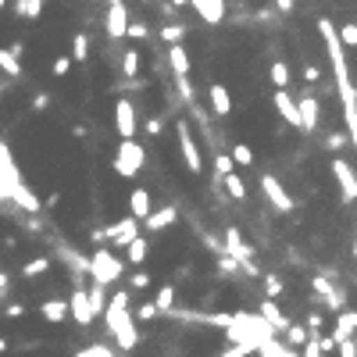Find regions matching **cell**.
Returning a JSON list of instances; mask_svg holds the SVG:
<instances>
[{
    "label": "cell",
    "mask_w": 357,
    "mask_h": 357,
    "mask_svg": "<svg viewBox=\"0 0 357 357\" xmlns=\"http://www.w3.org/2000/svg\"><path fill=\"white\" fill-rule=\"evenodd\" d=\"M222 186L229 190V197H232V200H247V186H243V178H240V175H236V172L222 178Z\"/></svg>",
    "instance_id": "obj_33"
},
{
    "label": "cell",
    "mask_w": 357,
    "mask_h": 357,
    "mask_svg": "<svg viewBox=\"0 0 357 357\" xmlns=\"http://www.w3.org/2000/svg\"><path fill=\"white\" fill-rule=\"evenodd\" d=\"M186 40V25H178V22H168V25H161V43H183Z\"/></svg>",
    "instance_id": "obj_31"
},
{
    "label": "cell",
    "mask_w": 357,
    "mask_h": 357,
    "mask_svg": "<svg viewBox=\"0 0 357 357\" xmlns=\"http://www.w3.org/2000/svg\"><path fill=\"white\" fill-rule=\"evenodd\" d=\"M136 236H139V222L129 218V215H126V218H118V222H111V225L104 229V240L114 243V250H118V247H129Z\"/></svg>",
    "instance_id": "obj_9"
},
{
    "label": "cell",
    "mask_w": 357,
    "mask_h": 357,
    "mask_svg": "<svg viewBox=\"0 0 357 357\" xmlns=\"http://www.w3.org/2000/svg\"><path fill=\"white\" fill-rule=\"evenodd\" d=\"M275 111L286 118L293 129H301V114H296V100L289 97V89H275Z\"/></svg>",
    "instance_id": "obj_20"
},
{
    "label": "cell",
    "mask_w": 357,
    "mask_h": 357,
    "mask_svg": "<svg viewBox=\"0 0 357 357\" xmlns=\"http://www.w3.org/2000/svg\"><path fill=\"white\" fill-rule=\"evenodd\" d=\"M47 107H50V97L47 93H36L33 97V111H47Z\"/></svg>",
    "instance_id": "obj_51"
},
{
    "label": "cell",
    "mask_w": 357,
    "mask_h": 357,
    "mask_svg": "<svg viewBox=\"0 0 357 357\" xmlns=\"http://www.w3.org/2000/svg\"><path fill=\"white\" fill-rule=\"evenodd\" d=\"M8 200H15V207H22V211H25V215H43V204H40V197H36L33 190H29V186H25V178H22V183H18V186H11V193H8Z\"/></svg>",
    "instance_id": "obj_14"
},
{
    "label": "cell",
    "mask_w": 357,
    "mask_h": 357,
    "mask_svg": "<svg viewBox=\"0 0 357 357\" xmlns=\"http://www.w3.org/2000/svg\"><path fill=\"white\" fill-rule=\"evenodd\" d=\"M161 132H165V118H158V114L146 118V136H161Z\"/></svg>",
    "instance_id": "obj_45"
},
{
    "label": "cell",
    "mask_w": 357,
    "mask_h": 357,
    "mask_svg": "<svg viewBox=\"0 0 357 357\" xmlns=\"http://www.w3.org/2000/svg\"><path fill=\"white\" fill-rule=\"evenodd\" d=\"M168 65H172V75L175 79H190V54L183 43H172L168 47Z\"/></svg>",
    "instance_id": "obj_19"
},
{
    "label": "cell",
    "mask_w": 357,
    "mask_h": 357,
    "mask_svg": "<svg viewBox=\"0 0 357 357\" xmlns=\"http://www.w3.org/2000/svg\"><path fill=\"white\" fill-rule=\"evenodd\" d=\"M264 289H268L264 301H275V296L282 293V279H279V275H264Z\"/></svg>",
    "instance_id": "obj_41"
},
{
    "label": "cell",
    "mask_w": 357,
    "mask_h": 357,
    "mask_svg": "<svg viewBox=\"0 0 357 357\" xmlns=\"http://www.w3.org/2000/svg\"><path fill=\"white\" fill-rule=\"evenodd\" d=\"M18 183H22V172H18V165L11 161L8 143L0 139V200H8L11 186H18Z\"/></svg>",
    "instance_id": "obj_11"
},
{
    "label": "cell",
    "mask_w": 357,
    "mask_h": 357,
    "mask_svg": "<svg viewBox=\"0 0 357 357\" xmlns=\"http://www.w3.org/2000/svg\"><path fill=\"white\" fill-rule=\"evenodd\" d=\"M304 79H307V82H318V79H321V68H318V65H307V68H304Z\"/></svg>",
    "instance_id": "obj_52"
},
{
    "label": "cell",
    "mask_w": 357,
    "mask_h": 357,
    "mask_svg": "<svg viewBox=\"0 0 357 357\" xmlns=\"http://www.w3.org/2000/svg\"><path fill=\"white\" fill-rule=\"evenodd\" d=\"M333 175H336V183H340L343 204H354V197H357V175H354V165H350L343 154L333 158Z\"/></svg>",
    "instance_id": "obj_10"
},
{
    "label": "cell",
    "mask_w": 357,
    "mask_h": 357,
    "mask_svg": "<svg viewBox=\"0 0 357 357\" xmlns=\"http://www.w3.org/2000/svg\"><path fill=\"white\" fill-rule=\"evenodd\" d=\"M168 8H172V11H178V8H190V0H172Z\"/></svg>",
    "instance_id": "obj_55"
},
{
    "label": "cell",
    "mask_w": 357,
    "mask_h": 357,
    "mask_svg": "<svg viewBox=\"0 0 357 357\" xmlns=\"http://www.w3.org/2000/svg\"><path fill=\"white\" fill-rule=\"evenodd\" d=\"M354 329H357V311H340L336 314V329H333V343H343V340H354Z\"/></svg>",
    "instance_id": "obj_21"
},
{
    "label": "cell",
    "mask_w": 357,
    "mask_h": 357,
    "mask_svg": "<svg viewBox=\"0 0 357 357\" xmlns=\"http://www.w3.org/2000/svg\"><path fill=\"white\" fill-rule=\"evenodd\" d=\"M43 272H50V257H33L22 264V279H40Z\"/></svg>",
    "instance_id": "obj_29"
},
{
    "label": "cell",
    "mask_w": 357,
    "mask_h": 357,
    "mask_svg": "<svg viewBox=\"0 0 357 357\" xmlns=\"http://www.w3.org/2000/svg\"><path fill=\"white\" fill-rule=\"evenodd\" d=\"M207 97H211V107H215V114H229L232 111V97H229V89L222 86V82H211V89H207Z\"/></svg>",
    "instance_id": "obj_23"
},
{
    "label": "cell",
    "mask_w": 357,
    "mask_h": 357,
    "mask_svg": "<svg viewBox=\"0 0 357 357\" xmlns=\"http://www.w3.org/2000/svg\"><path fill=\"white\" fill-rule=\"evenodd\" d=\"M4 8H8V0H0V11H4Z\"/></svg>",
    "instance_id": "obj_58"
},
{
    "label": "cell",
    "mask_w": 357,
    "mask_h": 357,
    "mask_svg": "<svg viewBox=\"0 0 357 357\" xmlns=\"http://www.w3.org/2000/svg\"><path fill=\"white\" fill-rule=\"evenodd\" d=\"M0 72H4L8 79H18V75H22V61H18L8 47H0Z\"/></svg>",
    "instance_id": "obj_27"
},
{
    "label": "cell",
    "mask_w": 357,
    "mask_h": 357,
    "mask_svg": "<svg viewBox=\"0 0 357 357\" xmlns=\"http://www.w3.org/2000/svg\"><path fill=\"white\" fill-rule=\"evenodd\" d=\"M311 289L321 296V304L329 307V311H336V314L343 311V304H347V293H343V289H340L329 275H314V279H311Z\"/></svg>",
    "instance_id": "obj_8"
},
{
    "label": "cell",
    "mask_w": 357,
    "mask_h": 357,
    "mask_svg": "<svg viewBox=\"0 0 357 357\" xmlns=\"http://www.w3.org/2000/svg\"><path fill=\"white\" fill-rule=\"evenodd\" d=\"M275 8H279L282 15H293V0H275Z\"/></svg>",
    "instance_id": "obj_54"
},
{
    "label": "cell",
    "mask_w": 357,
    "mask_h": 357,
    "mask_svg": "<svg viewBox=\"0 0 357 357\" xmlns=\"http://www.w3.org/2000/svg\"><path fill=\"white\" fill-rule=\"evenodd\" d=\"M151 304L158 307V314H168V311H175V286H161V289H158V296H154Z\"/></svg>",
    "instance_id": "obj_28"
},
{
    "label": "cell",
    "mask_w": 357,
    "mask_h": 357,
    "mask_svg": "<svg viewBox=\"0 0 357 357\" xmlns=\"http://www.w3.org/2000/svg\"><path fill=\"white\" fill-rule=\"evenodd\" d=\"M175 218H178V211L168 204V207H161V211H151V218L143 222V229H146V232H161V229L175 225Z\"/></svg>",
    "instance_id": "obj_22"
},
{
    "label": "cell",
    "mask_w": 357,
    "mask_h": 357,
    "mask_svg": "<svg viewBox=\"0 0 357 357\" xmlns=\"http://www.w3.org/2000/svg\"><path fill=\"white\" fill-rule=\"evenodd\" d=\"M236 272H240V264L222 254V257H218V275H236Z\"/></svg>",
    "instance_id": "obj_44"
},
{
    "label": "cell",
    "mask_w": 357,
    "mask_h": 357,
    "mask_svg": "<svg viewBox=\"0 0 357 357\" xmlns=\"http://www.w3.org/2000/svg\"><path fill=\"white\" fill-rule=\"evenodd\" d=\"M257 318H261V321H264V325H268V329H272L275 336H279V333H286V325H289V321H286V314L279 311V304H275V301H261V304H257Z\"/></svg>",
    "instance_id": "obj_15"
},
{
    "label": "cell",
    "mask_w": 357,
    "mask_h": 357,
    "mask_svg": "<svg viewBox=\"0 0 357 357\" xmlns=\"http://www.w3.org/2000/svg\"><path fill=\"white\" fill-rule=\"evenodd\" d=\"M104 4H111V0H104Z\"/></svg>",
    "instance_id": "obj_60"
},
{
    "label": "cell",
    "mask_w": 357,
    "mask_h": 357,
    "mask_svg": "<svg viewBox=\"0 0 357 357\" xmlns=\"http://www.w3.org/2000/svg\"><path fill=\"white\" fill-rule=\"evenodd\" d=\"M86 301H89V311H93V318H97V314H104V307H107V289H104L100 282H89Z\"/></svg>",
    "instance_id": "obj_25"
},
{
    "label": "cell",
    "mask_w": 357,
    "mask_h": 357,
    "mask_svg": "<svg viewBox=\"0 0 357 357\" xmlns=\"http://www.w3.org/2000/svg\"><path fill=\"white\" fill-rule=\"evenodd\" d=\"M75 357H114V350L107 343H89V347L75 350Z\"/></svg>",
    "instance_id": "obj_37"
},
{
    "label": "cell",
    "mask_w": 357,
    "mask_h": 357,
    "mask_svg": "<svg viewBox=\"0 0 357 357\" xmlns=\"http://www.w3.org/2000/svg\"><path fill=\"white\" fill-rule=\"evenodd\" d=\"M151 272H132V289H151Z\"/></svg>",
    "instance_id": "obj_46"
},
{
    "label": "cell",
    "mask_w": 357,
    "mask_h": 357,
    "mask_svg": "<svg viewBox=\"0 0 357 357\" xmlns=\"http://www.w3.org/2000/svg\"><path fill=\"white\" fill-rule=\"evenodd\" d=\"M336 40H340V47H357V25H354V22L340 25V33H336Z\"/></svg>",
    "instance_id": "obj_38"
},
{
    "label": "cell",
    "mask_w": 357,
    "mask_h": 357,
    "mask_svg": "<svg viewBox=\"0 0 357 357\" xmlns=\"http://www.w3.org/2000/svg\"><path fill=\"white\" fill-rule=\"evenodd\" d=\"M268 75H272L275 89H289V82H293V68H289L286 61H275V65H272V72H268Z\"/></svg>",
    "instance_id": "obj_30"
},
{
    "label": "cell",
    "mask_w": 357,
    "mask_h": 357,
    "mask_svg": "<svg viewBox=\"0 0 357 357\" xmlns=\"http://www.w3.org/2000/svg\"><path fill=\"white\" fill-rule=\"evenodd\" d=\"M65 314H68V301H43V304H40V318L50 321V325L65 321Z\"/></svg>",
    "instance_id": "obj_24"
},
{
    "label": "cell",
    "mask_w": 357,
    "mask_h": 357,
    "mask_svg": "<svg viewBox=\"0 0 357 357\" xmlns=\"http://www.w3.org/2000/svg\"><path fill=\"white\" fill-rule=\"evenodd\" d=\"M126 25H129L126 0H111V4H107V18H104L107 36H111V40H126Z\"/></svg>",
    "instance_id": "obj_12"
},
{
    "label": "cell",
    "mask_w": 357,
    "mask_h": 357,
    "mask_svg": "<svg viewBox=\"0 0 357 357\" xmlns=\"http://www.w3.org/2000/svg\"><path fill=\"white\" fill-rule=\"evenodd\" d=\"M122 75H126V79H136V75H139V54H136V50H126V54H122Z\"/></svg>",
    "instance_id": "obj_36"
},
{
    "label": "cell",
    "mask_w": 357,
    "mask_h": 357,
    "mask_svg": "<svg viewBox=\"0 0 357 357\" xmlns=\"http://www.w3.org/2000/svg\"><path fill=\"white\" fill-rule=\"evenodd\" d=\"M4 314H8V318H22V314H25V307H22V304H8V311H4Z\"/></svg>",
    "instance_id": "obj_53"
},
{
    "label": "cell",
    "mask_w": 357,
    "mask_h": 357,
    "mask_svg": "<svg viewBox=\"0 0 357 357\" xmlns=\"http://www.w3.org/2000/svg\"><path fill=\"white\" fill-rule=\"evenodd\" d=\"M68 68H72V61H68V57H57V61L50 65V72H54L57 79H61V75H68Z\"/></svg>",
    "instance_id": "obj_48"
},
{
    "label": "cell",
    "mask_w": 357,
    "mask_h": 357,
    "mask_svg": "<svg viewBox=\"0 0 357 357\" xmlns=\"http://www.w3.org/2000/svg\"><path fill=\"white\" fill-rule=\"evenodd\" d=\"M222 254L240 264L243 275H254V279L261 275V268L254 264V250H250V243L240 236V229H236V225H229V229L222 232Z\"/></svg>",
    "instance_id": "obj_3"
},
{
    "label": "cell",
    "mask_w": 357,
    "mask_h": 357,
    "mask_svg": "<svg viewBox=\"0 0 357 357\" xmlns=\"http://www.w3.org/2000/svg\"><path fill=\"white\" fill-rule=\"evenodd\" d=\"M143 165H146V151H143L136 139H122V146H118L114 158H111L114 175H122V178H132Z\"/></svg>",
    "instance_id": "obj_4"
},
{
    "label": "cell",
    "mask_w": 357,
    "mask_h": 357,
    "mask_svg": "<svg viewBox=\"0 0 357 357\" xmlns=\"http://www.w3.org/2000/svg\"><path fill=\"white\" fill-rule=\"evenodd\" d=\"M86 57H89V36L86 33H75L72 36V57H68V61H86Z\"/></svg>",
    "instance_id": "obj_35"
},
{
    "label": "cell",
    "mask_w": 357,
    "mask_h": 357,
    "mask_svg": "<svg viewBox=\"0 0 357 357\" xmlns=\"http://www.w3.org/2000/svg\"><path fill=\"white\" fill-rule=\"evenodd\" d=\"M232 165H254V151L247 143H236L232 146Z\"/></svg>",
    "instance_id": "obj_39"
},
{
    "label": "cell",
    "mask_w": 357,
    "mask_h": 357,
    "mask_svg": "<svg viewBox=\"0 0 357 357\" xmlns=\"http://www.w3.org/2000/svg\"><path fill=\"white\" fill-rule=\"evenodd\" d=\"M247 354H250L247 347H236V343H232V347H225V350H222V354H215V357H247Z\"/></svg>",
    "instance_id": "obj_50"
},
{
    "label": "cell",
    "mask_w": 357,
    "mask_h": 357,
    "mask_svg": "<svg viewBox=\"0 0 357 357\" xmlns=\"http://www.w3.org/2000/svg\"><path fill=\"white\" fill-rule=\"evenodd\" d=\"M15 15L36 22V18L43 15V0H15Z\"/></svg>",
    "instance_id": "obj_26"
},
{
    "label": "cell",
    "mask_w": 357,
    "mask_h": 357,
    "mask_svg": "<svg viewBox=\"0 0 357 357\" xmlns=\"http://www.w3.org/2000/svg\"><path fill=\"white\" fill-rule=\"evenodd\" d=\"M8 282H11V279L4 275V268H0V293H4V289H8Z\"/></svg>",
    "instance_id": "obj_56"
},
{
    "label": "cell",
    "mask_w": 357,
    "mask_h": 357,
    "mask_svg": "<svg viewBox=\"0 0 357 357\" xmlns=\"http://www.w3.org/2000/svg\"><path fill=\"white\" fill-rule=\"evenodd\" d=\"M122 275H126V261H118V257L111 254V247H97L93 254H89V279L100 282L104 289L114 286Z\"/></svg>",
    "instance_id": "obj_2"
},
{
    "label": "cell",
    "mask_w": 357,
    "mask_h": 357,
    "mask_svg": "<svg viewBox=\"0 0 357 357\" xmlns=\"http://www.w3.org/2000/svg\"><path fill=\"white\" fill-rule=\"evenodd\" d=\"M154 318H158V307L154 304H139L132 311V321H154Z\"/></svg>",
    "instance_id": "obj_42"
},
{
    "label": "cell",
    "mask_w": 357,
    "mask_h": 357,
    "mask_svg": "<svg viewBox=\"0 0 357 357\" xmlns=\"http://www.w3.org/2000/svg\"><path fill=\"white\" fill-rule=\"evenodd\" d=\"M347 143H350V139H347L343 132H333L329 139H325V146H329V151H343V146H347Z\"/></svg>",
    "instance_id": "obj_47"
},
{
    "label": "cell",
    "mask_w": 357,
    "mask_h": 357,
    "mask_svg": "<svg viewBox=\"0 0 357 357\" xmlns=\"http://www.w3.org/2000/svg\"><path fill=\"white\" fill-rule=\"evenodd\" d=\"M126 250H129V264H143V261H146V254H151V243H146L143 236H136V240H132Z\"/></svg>",
    "instance_id": "obj_32"
},
{
    "label": "cell",
    "mask_w": 357,
    "mask_h": 357,
    "mask_svg": "<svg viewBox=\"0 0 357 357\" xmlns=\"http://www.w3.org/2000/svg\"><path fill=\"white\" fill-rule=\"evenodd\" d=\"M232 172H236L232 158H229V154H215V175H218V183H222L225 175H232Z\"/></svg>",
    "instance_id": "obj_40"
},
{
    "label": "cell",
    "mask_w": 357,
    "mask_h": 357,
    "mask_svg": "<svg viewBox=\"0 0 357 357\" xmlns=\"http://www.w3.org/2000/svg\"><path fill=\"white\" fill-rule=\"evenodd\" d=\"M286 347L289 350H296V347H304L307 343V329H304V325H286Z\"/></svg>",
    "instance_id": "obj_34"
},
{
    "label": "cell",
    "mask_w": 357,
    "mask_h": 357,
    "mask_svg": "<svg viewBox=\"0 0 357 357\" xmlns=\"http://www.w3.org/2000/svg\"><path fill=\"white\" fill-rule=\"evenodd\" d=\"M104 321H107V333L114 336V343H118L122 354H129L139 343V329H136L129 307H104Z\"/></svg>",
    "instance_id": "obj_1"
},
{
    "label": "cell",
    "mask_w": 357,
    "mask_h": 357,
    "mask_svg": "<svg viewBox=\"0 0 357 357\" xmlns=\"http://www.w3.org/2000/svg\"><path fill=\"white\" fill-rule=\"evenodd\" d=\"M190 4L207 25H218L225 18V0H190Z\"/></svg>",
    "instance_id": "obj_18"
},
{
    "label": "cell",
    "mask_w": 357,
    "mask_h": 357,
    "mask_svg": "<svg viewBox=\"0 0 357 357\" xmlns=\"http://www.w3.org/2000/svg\"><path fill=\"white\" fill-rule=\"evenodd\" d=\"M4 350H8V340H4V336H0V354H4Z\"/></svg>",
    "instance_id": "obj_57"
},
{
    "label": "cell",
    "mask_w": 357,
    "mask_h": 357,
    "mask_svg": "<svg viewBox=\"0 0 357 357\" xmlns=\"http://www.w3.org/2000/svg\"><path fill=\"white\" fill-rule=\"evenodd\" d=\"M114 357H129V354H114Z\"/></svg>",
    "instance_id": "obj_59"
},
{
    "label": "cell",
    "mask_w": 357,
    "mask_h": 357,
    "mask_svg": "<svg viewBox=\"0 0 357 357\" xmlns=\"http://www.w3.org/2000/svg\"><path fill=\"white\" fill-rule=\"evenodd\" d=\"M151 211H154V207H151V193H146L143 186H136V190L129 193V218H136V222L143 225L146 218H151Z\"/></svg>",
    "instance_id": "obj_17"
},
{
    "label": "cell",
    "mask_w": 357,
    "mask_h": 357,
    "mask_svg": "<svg viewBox=\"0 0 357 357\" xmlns=\"http://www.w3.org/2000/svg\"><path fill=\"white\" fill-rule=\"evenodd\" d=\"M175 139H178V151H183L186 168H190L193 175H200V172H204V158H200V146H197V139H193V129H190L186 122H178V126H175Z\"/></svg>",
    "instance_id": "obj_5"
},
{
    "label": "cell",
    "mask_w": 357,
    "mask_h": 357,
    "mask_svg": "<svg viewBox=\"0 0 357 357\" xmlns=\"http://www.w3.org/2000/svg\"><path fill=\"white\" fill-rule=\"evenodd\" d=\"M336 354H340V357H357V347H354V340H343V343H336Z\"/></svg>",
    "instance_id": "obj_49"
},
{
    "label": "cell",
    "mask_w": 357,
    "mask_h": 357,
    "mask_svg": "<svg viewBox=\"0 0 357 357\" xmlns=\"http://www.w3.org/2000/svg\"><path fill=\"white\" fill-rule=\"evenodd\" d=\"M296 114H301V129H304V132H318V126H321V107H318L314 93L296 97Z\"/></svg>",
    "instance_id": "obj_13"
},
{
    "label": "cell",
    "mask_w": 357,
    "mask_h": 357,
    "mask_svg": "<svg viewBox=\"0 0 357 357\" xmlns=\"http://www.w3.org/2000/svg\"><path fill=\"white\" fill-rule=\"evenodd\" d=\"M126 36H132V40H146V36H151V29H146L143 22H129V25H126Z\"/></svg>",
    "instance_id": "obj_43"
},
{
    "label": "cell",
    "mask_w": 357,
    "mask_h": 357,
    "mask_svg": "<svg viewBox=\"0 0 357 357\" xmlns=\"http://www.w3.org/2000/svg\"><path fill=\"white\" fill-rule=\"evenodd\" d=\"M68 314L75 318V325H82V329H89V325H93V311H89L86 289H75V293L68 296Z\"/></svg>",
    "instance_id": "obj_16"
},
{
    "label": "cell",
    "mask_w": 357,
    "mask_h": 357,
    "mask_svg": "<svg viewBox=\"0 0 357 357\" xmlns=\"http://www.w3.org/2000/svg\"><path fill=\"white\" fill-rule=\"evenodd\" d=\"M139 129V114H136V104L129 97H118L114 100V132L122 139H132Z\"/></svg>",
    "instance_id": "obj_6"
},
{
    "label": "cell",
    "mask_w": 357,
    "mask_h": 357,
    "mask_svg": "<svg viewBox=\"0 0 357 357\" xmlns=\"http://www.w3.org/2000/svg\"><path fill=\"white\" fill-rule=\"evenodd\" d=\"M261 193L268 197V204H272L279 215H289V211H293V197L286 193V186L279 183L275 175H268V172L261 175Z\"/></svg>",
    "instance_id": "obj_7"
}]
</instances>
